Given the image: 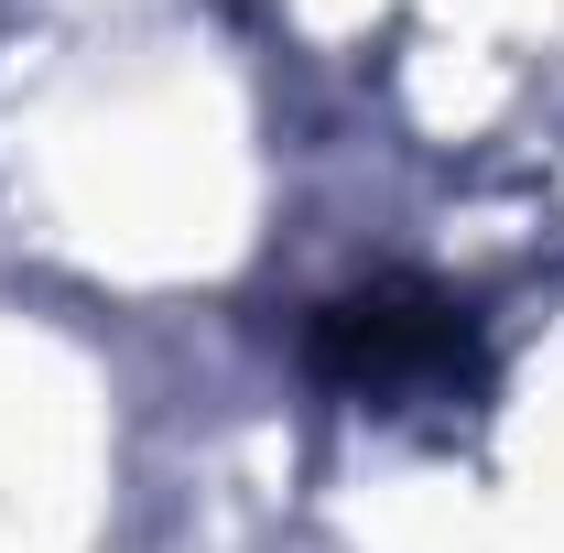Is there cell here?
Returning a JSON list of instances; mask_svg holds the SVG:
<instances>
[{
	"mask_svg": "<svg viewBox=\"0 0 564 553\" xmlns=\"http://www.w3.org/2000/svg\"><path fill=\"white\" fill-rule=\"evenodd\" d=\"M315 369L348 380V391H445V380H478V337H467V304L423 293V282H369L315 304Z\"/></svg>",
	"mask_w": 564,
	"mask_h": 553,
	"instance_id": "obj_1",
	"label": "cell"
}]
</instances>
